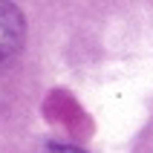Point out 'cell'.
<instances>
[{"instance_id":"cell-2","label":"cell","mask_w":153,"mask_h":153,"mask_svg":"<svg viewBox=\"0 0 153 153\" xmlns=\"http://www.w3.org/2000/svg\"><path fill=\"white\" fill-rule=\"evenodd\" d=\"M55 153H81V150H72V147H58Z\"/></svg>"},{"instance_id":"cell-1","label":"cell","mask_w":153,"mask_h":153,"mask_svg":"<svg viewBox=\"0 0 153 153\" xmlns=\"http://www.w3.org/2000/svg\"><path fill=\"white\" fill-rule=\"evenodd\" d=\"M23 41H26L23 12L15 3L0 0V72L15 64V58L23 49Z\"/></svg>"}]
</instances>
